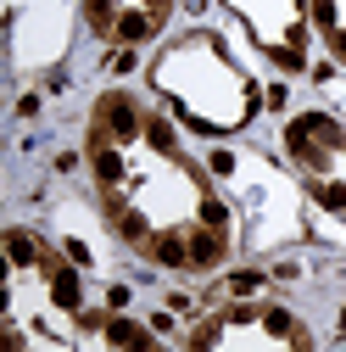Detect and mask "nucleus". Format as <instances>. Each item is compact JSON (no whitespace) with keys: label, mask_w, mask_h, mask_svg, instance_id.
<instances>
[{"label":"nucleus","mask_w":346,"mask_h":352,"mask_svg":"<svg viewBox=\"0 0 346 352\" xmlns=\"http://www.w3.org/2000/svg\"><path fill=\"white\" fill-rule=\"evenodd\" d=\"M224 246H229V235L224 230H190V269H212V263H224Z\"/></svg>","instance_id":"obj_3"},{"label":"nucleus","mask_w":346,"mask_h":352,"mask_svg":"<svg viewBox=\"0 0 346 352\" xmlns=\"http://www.w3.org/2000/svg\"><path fill=\"white\" fill-rule=\"evenodd\" d=\"M39 269L51 274V291H56V302H62V307H78V274L67 269L56 252H39Z\"/></svg>","instance_id":"obj_4"},{"label":"nucleus","mask_w":346,"mask_h":352,"mask_svg":"<svg viewBox=\"0 0 346 352\" xmlns=\"http://www.w3.org/2000/svg\"><path fill=\"white\" fill-rule=\"evenodd\" d=\"M101 330H106V341H117V346H151V336H146L140 324H128V319H106Z\"/></svg>","instance_id":"obj_5"},{"label":"nucleus","mask_w":346,"mask_h":352,"mask_svg":"<svg viewBox=\"0 0 346 352\" xmlns=\"http://www.w3.org/2000/svg\"><path fill=\"white\" fill-rule=\"evenodd\" d=\"M95 129H101V135H112V140H135V135H140V112H135V101H128V96H101V107H95Z\"/></svg>","instance_id":"obj_2"},{"label":"nucleus","mask_w":346,"mask_h":352,"mask_svg":"<svg viewBox=\"0 0 346 352\" xmlns=\"http://www.w3.org/2000/svg\"><path fill=\"white\" fill-rule=\"evenodd\" d=\"M335 146H341L335 140V123H324V118H301L290 129V151H296V162H308V168H324Z\"/></svg>","instance_id":"obj_1"},{"label":"nucleus","mask_w":346,"mask_h":352,"mask_svg":"<svg viewBox=\"0 0 346 352\" xmlns=\"http://www.w3.org/2000/svg\"><path fill=\"white\" fill-rule=\"evenodd\" d=\"M6 252H12V263H28V257H34V241H28L23 230H12V235H6Z\"/></svg>","instance_id":"obj_7"},{"label":"nucleus","mask_w":346,"mask_h":352,"mask_svg":"<svg viewBox=\"0 0 346 352\" xmlns=\"http://www.w3.org/2000/svg\"><path fill=\"white\" fill-rule=\"evenodd\" d=\"M151 28H157V17H151V12H128V17L117 23V34H123V39H146Z\"/></svg>","instance_id":"obj_6"}]
</instances>
